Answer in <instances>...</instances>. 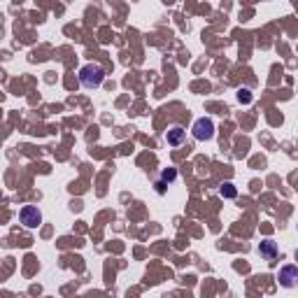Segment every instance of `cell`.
I'll return each instance as SVG.
<instances>
[{"instance_id": "6da1fadb", "label": "cell", "mask_w": 298, "mask_h": 298, "mask_svg": "<svg viewBox=\"0 0 298 298\" xmlns=\"http://www.w3.org/2000/svg\"><path fill=\"white\" fill-rule=\"evenodd\" d=\"M103 79H105V70H103L100 65L89 63V65H84V68L79 70V82H82L87 89H98L103 84Z\"/></svg>"}, {"instance_id": "7a4b0ae2", "label": "cell", "mask_w": 298, "mask_h": 298, "mask_svg": "<svg viewBox=\"0 0 298 298\" xmlns=\"http://www.w3.org/2000/svg\"><path fill=\"white\" fill-rule=\"evenodd\" d=\"M19 219H21V224L26 228H37L42 224V214H40V210H37L35 205H24L21 212H19Z\"/></svg>"}, {"instance_id": "3957f363", "label": "cell", "mask_w": 298, "mask_h": 298, "mask_svg": "<svg viewBox=\"0 0 298 298\" xmlns=\"http://www.w3.org/2000/svg\"><path fill=\"white\" fill-rule=\"evenodd\" d=\"M191 131L196 140H212L214 138V123H212V119L203 117V119H198V121L193 123Z\"/></svg>"}, {"instance_id": "277c9868", "label": "cell", "mask_w": 298, "mask_h": 298, "mask_svg": "<svg viewBox=\"0 0 298 298\" xmlns=\"http://www.w3.org/2000/svg\"><path fill=\"white\" fill-rule=\"evenodd\" d=\"M277 280H280V284H282V287H287V289L296 287L298 268L294 266V263H287V266H282V268H280V275H277Z\"/></svg>"}, {"instance_id": "5b68a950", "label": "cell", "mask_w": 298, "mask_h": 298, "mask_svg": "<svg viewBox=\"0 0 298 298\" xmlns=\"http://www.w3.org/2000/svg\"><path fill=\"white\" fill-rule=\"evenodd\" d=\"M184 138H186V131L182 128V126H173V128L168 131V135H166V140H168L170 147H179V145L184 142Z\"/></svg>"}, {"instance_id": "8992f818", "label": "cell", "mask_w": 298, "mask_h": 298, "mask_svg": "<svg viewBox=\"0 0 298 298\" xmlns=\"http://www.w3.org/2000/svg\"><path fill=\"white\" fill-rule=\"evenodd\" d=\"M175 177H177L175 168H166V170L161 173V179L156 182V191L163 193V191H166V184H173V182H175Z\"/></svg>"}, {"instance_id": "52a82bcc", "label": "cell", "mask_w": 298, "mask_h": 298, "mask_svg": "<svg viewBox=\"0 0 298 298\" xmlns=\"http://www.w3.org/2000/svg\"><path fill=\"white\" fill-rule=\"evenodd\" d=\"M259 252H261V256L266 261H272V259L277 256V245H275L272 240H263L261 245H259Z\"/></svg>"}, {"instance_id": "ba28073f", "label": "cell", "mask_w": 298, "mask_h": 298, "mask_svg": "<svg viewBox=\"0 0 298 298\" xmlns=\"http://www.w3.org/2000/svg\"><path fill=\"white\" fill-rule=\"evenodd\" d=\"M219 193L224 196V198H236V196H238V189L231 184V182H224V184H221V189H219Z\"/></svg>"}, {"instance_id": "9c48e42d", "label": "cell", "mask_w": 298, "mask_h": 298, "mask_svg": "<svg viewBox=\"0 0 298 298\" xmlns=\"http://www.w3.org/2000/svg\"><path fill=\"white\" fill-rule=\"evenodd\" d=\"M240 103H242V100H245V103H249V96H247V91H240Z\"/></svg>"}]
</instances>
